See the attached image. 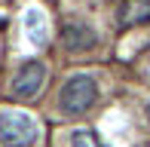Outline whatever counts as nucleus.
Returning <instances> with one entry per match:
<instances>
[{
	"mask_svg": "<svg viewBox=\"0 0 150 147\" xmlns=\"http://www.w3.org/2000/svg\"><path fill=\"white\" fill-rule=\"evenodd\" d=\"M40 138V126L31 113L3 107L0 110V147H31Z\"/></svg>",
	"mask_w": 150,
	"mask_h": 147,
	"instance_id": "obj_1",
	"label": "nucleus"
},
{
	"mask_svg": "<svg viewBox=\"0 0 150 147\" xmlns=\"http://www.w3.org/2000/svg\"><path fill=\"white\" fill-rule=\"evenodd\" d=\"M95 98H98V83L86 74H74L58 92V107L67 117H80L95 104Z\"/></svg>",
	"mask_w": 150,
	"mask_h": 147,
	"instance_id": "obj_2",
	"label": "nucleus"
},
{
	"mask_svg": "<svg viewBox=\"0 0 150 147\" xmlns=\"http://www.w3.org/2000/svg\"><path fill=\"white\" fill-rule=\"evenodd\" d=\"M46 80V68L43 61H25L18 74L12 77V95L16 98H34L40 92V86H43Z\"/></svg>",
	"mask_w": 150,
	"mask_h": 147,
	"instance_id": "obj_3",
	"label": "nucleus"
},
{
	"mask_svg": "<svg viewBox=\"0 0 150 147\" xmlns=\"http://www.w3.org/2000/svg\"><path fill=\"white\" fill-rule=\"evenodd\" d=\"M95 43H98V37H95V31L86 22H67L61 28V46L71 49V52H86Z\"/></svg>",
	"mask_w": 150,
	"mask_h": 147,
	"instance_id": "obj_4",
	"label": "nucleus"
},
{
	"mask_svg": "<svg viewBox=\"0 0 150 147\" xmlns=\"http://www.w3.org/2000/svg\"><path fill=\"white\" fill-rule=\"evenodd\" d=\"M120 25H122V28L150 25V0H122V6H120Z\"/></svg>",
	"mask_w": 150,
	"mask_h": 147,
	"instance_id": "obj_5",
	"label": "nucleus"
},
{
	"mask_svg": "<svg viewBox=\"0 0 150 147\" xmlns=\"http://www.w3.org/2000/svg\"><path fill=\"white\" fill-rule=\"evenodd\" d=\"M71 147H104V144H101V138L95 135V132L80 129V132H74V135H71Z\"/></svg>",
	"mask_w": 150,
	"mask_h": 147,
	"instance_id": "obj_6",
	"label": "nucleus"
},
{
	"mask_svg": "<svg viewBox=\"0 0 150 147\" xmlns=\"http://www.w3.org/2000/svg\"><path fill=\"white\" fill-rule=\"evenodd\" d=\"M28 31H31V40H34V43H43V34H40V12L37 9L28 12Z\"/></svg>",
	"mask_w": 150,
	"mask_h": 147,
	"instance_id": "obj_7",
	"label": "nucleus"
},
{
	"mask_svg": "<svg viewBox=\"0 0 150 147\" xmlns=\"http://www.w3.org/2000/svg\"><path fill=\"white\" fill-rule=\"evenodd\" d=\"M147 117H150V107H147Z\"/></svg>",
	"mask_w": 150,
	"mask_h": 147,
	"instance_id": "obj_8",
	"label": "nucleus"
}]
</instances>
